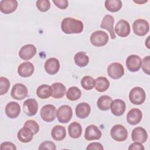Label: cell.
Segmentation results:
<instances>
[{
    "mask_svg": "<svg viewBox=\"0 0 150 150\" xmlns=\"http://www.w3.org/2000/svg\"><path fill=\"white\" fill-rule=\"evenodd\" d=\"M141 66L142 68L143 71L148 75L150 74V57L147 56L145 57L142 61Z\"/></svg>",
    "mask_w": 150,
    "mask_h": 150,
    "instance_id": "cell-38",
    "label": "cell"
},
{
    "mask_svg": "<svg viewBox=\"0 0 150 150\" xmlns=\"http://www.w3.org/2000/svg\"><path fill=\"white\" fill-rule=\"evenodd\" d=\"M81 96V90L76 86L70 87L66 93V97L70 101H76L79 100Z\"/></svg>",
    "mask_w": 150,
    "mask_h": 150,
    "instance_id": "cell-33",
    "label": "cell"
},
{
    "mask_svg": "<svg viewBox=\"0 0 150 150\" xmlns=\"http://www.w3.org/2000/svg\"><path fill=\"white\" fill-rule=\"evenodd\" d=\"M52 87L47 84L39 86L36 90L37 96L41 99H47L52 95Z\"/></svg>",
    "mask_w": 150,
    "mask_h": 150,
    "instance_id": "cell-30",
    "label": "cell"
},
{
    "mask_svg": "<svg viewBox=\"0 0 150 150\" xmlns=\"http://www.w3.org/2000/svg\"><path fill=\"white\" fill-rule=\"evenodd\" d=\"M36 47L32 44H28L22 46L19 52V56L24 60H29L32 59L36 54Z\"/></svg>",
    "mask_w": 150,
    "mask_h": 150,
    "instance_id": "cell-14",
    "label": "cell"
},
{
    "mask_svg": "<svg viewBox=\"0 0 150 150\" xmlns=\"http://www.w3.org/2000/svg\"><path fill=\"white\" fill-rule=\"evenodd\" d=\"M44 67L47 73L53 75L59 71L60 69V63L59 60L56 58L51 57L46 60Z\"/></svg>",
    "mask_w": 150,
    "mask_h": 150,
    "instance_id": "cell-16",
    "label": "cell"
},
{
    "mask_svg": "<svg viewBox=\"0 0 150 150\" xmlns=\"http://www.w3.org/2000/svg\"><path fill=\"white\" fill-rule=\"evenodd\" d=\"M122 5L120 0H106L105 1V8L111 12H116L120 11Z\"/></svg>",
    "mask_w": 150,
    "mask_h": 150,
    "instance_id": "cell-32",
    "label": "cell"
},
{
    "mask_svg": "<svg viewBox=\"0 0 150 150\" xmlns=\"http://www.w3.org/2000/svg\"><path fill=\"white\" fill-rule=\"evenodd\" d=\"M83 23L81 21L73 18H66L61 23V29L66 34L80 33L83 30Z\"/></svg>",
    "mask_w": 150,
    "mask_h": 150,
    "instance_id": "cell-1",
    "label": "cell"
},
{
    "mask_svg": "<svg viewBox=\"0 0 150 150\" xmlns=\"http://www.w3.org/2000/svg\"><path fill=\"white\" fill-rule=\"evenodd\" d=\"M74 63L77 66L80 67L86 66L89 62V57L86 52H79L77 53L74 57Z\"/></svg>",
    "mask_w": 150,
    "mask_h": 150,
    "instance_id": "cell-31",
    "label": "cell"
},
{
    "mask_svg": "<svg viewBox=\"0 0 150 150\" xmlns=\"http://www.w3.org/2000/svg\"><path fill=\"white\" fill-rule=\"evenodd\" d=\"M91 111L90 105L87 103H81L77 105L76 108V115L79 118L87 117Z\"/></svg>",
    "mask_w": 150,
    "mask_h": 150,
    "instance_id": "cell-25",
    "label": "cell"
},
{
    "mask_svg": "<svg viewBox=\"0 0 150 150\" xmlns=\"http://www.w3.org/2000/svg\"><path fill=\"white\" fill-rule=\"evenodd\" d=\"M36 7L40 12H46L50 8V1L48 0H39L36 1Z\"/></svg>",
    "mask_w": 150,
    "mask_h": 150,
    "instance_id": "cell-36",
    "label": "cell"
},
{
    "mask_svg": "<svg viewBox=\"0 0 150 150\" xmlns=\"http://www.w3.org/2000/svg\"><path fill=\"white\" fill-rule=\"evenodd\" d=\"M107 74L112 79H118L124 74V68L120 63H112L108 66Z\"/></svg>",
    "mask_w": 150,
    "mask_h": 150,
    "instance_id": "cell-8",
    "label": "cell"
},
{
    "mask_svg": "<svg viewBox=\"0 0 150 150\" xmlns=\"http://www.w3.org/2000/svg\"><path fill=\"white\" fill-rule=\"evenodd\" d=\"M81 85L84 89L90 90L95 86V80L91 76H84L81 80Z\"/></svg>",
    "mask_w": 150,
    "mask_h": 150,
    "instance_id": "cell-34",
    "label": "cell"
},
{
    "mask_svg": "<svg viewBox=\"0 0 150 150\" xmlns=\"http://www.w3.org/2000/svg\"><path fill=\"white\" fill-rule=\"evenodd\" d=\"M125 64L129 71L131 72H135L138 71L140 69L142 64V60L139 56L131 54L127 58Z\"/></svg>",
    "mask_w": 150,
    "mask_h": 150,
    "instance_id": "cell-10",
    "label": "cell"
},
{
    "mask_svg": "<svg viewBox=\"0 0 150 150\" xmlns=\"http://www.w3.org/2000/svg\"><path fill=\"white\" fill-rule=\"evenodd\" d=\"M56 113V108L52 104L45 105L40 110L42 119L47 122H52L55 120Z\"/></svg>",
    "mask_w": 150,
    "mask_h": 150,
    "instance_id": "cell-7",
    "label": "cell"
},
{
    "mask_svg": "<svg viewBox=\"0 0 150 150\" xmlns=\"http://www.w3.org/2000/svg\"><path fill=\"white\" fill-rule=\"evenodd\" d=\"M51 135L53 139L56 141H62L64 139L66 136V131L63 126L57 125L52 129Z\"/></svg>",
    "mask_w": 150,
    "mask_h": 150,
    "instance_id": "cell-26",
    "label": "cell"
},
{
    "mask_svg": "<svg viewBox=\"0 0 150 150\" xmlns=\"http://www.w3.org/2000/svg\"><path fill=\"white\" fill-rule=\"evenodd\" d=\"M110 108L111 112L115 116H121L122 115L126 108L125 103L120 99H115L112 101Z\"/></svg>",
    "mask_w": 150,
    "mask_h": 150,
    "instance_id": "cell-18",
    "label": "cell"
},
{
    "mask_svg": "<svg viewBox=\"0 0 150 150\" xmlns=\"http://www.w3.org/2000/svg\"><path fill=\"white\" fill-rule=\"evenodd\" d=\"M114 29L117 35L122 38L128 36L131 31L129 23L124 19L120 20L116 23Z\"/></svg>",
    "mask_w": 150,
    "mask_h": 150,
    "instance_id": "cell-11",
    "label": "cell"
},
{
    "mask_svg": "<svg viewBox=\"0 0 150 150\" xmlns=\"http://www.w3.org/2000/svg\"><path fill=\"white\" fill-rule=\"evenodd\" d=\"M18 7L16 0H2L0 2V11L5 14H9L15 11Z\"/></svg>",
    "mask_w": 150,
    "mask_h": 150,
    "instance_id": "cell-19",
    "label": "cell"
},
{
    "mask_svg": "<svg viewBox=\"0 0 150 150\" xmlns=\"http://www.w3.org/2000/svg\"><path fill=\"white\" fill-rule=\"evenodd\" d=\"M11 95L15 100H23L28 95V88L22 83H16L12 87Z\"/></svg>",
    "mask_w": 150,
    "mask_h": 150,
    "instance_id": "cell-9",
    "label": "cell"
},
{
    "mask_svg": "<svg viewBox=\"0 0 150 150\" xmlns=\"http://www.w3.org/2000/svg\"><path fill=\"white\" fill-rule=\"evenodd\" d=\"M114 19L113 16L110 15H106L103 18L100 25L101 28L105 29L109 32L112 39H114L116 38L114 31Z\"/></svg>",
    "mask_w": 150,
    "mask_h": 150,
    "instance_id": "cell-15",
    "label": "cell"
},
{
    "mask_svg": "<svg viewBox=\"0 0 150 150\" xmlns=\"http://www.w3.org/2000/svg\"><path fill=\"white\" fill-rule=\"evenodd\" d=\"M56 149L54 143L52 141H46L43 142L39 145L38 149H52L55 150Z\"/></svg>",
    "mask_w": 150,
    "mask_h": 150,
    "instance_id": "cell-39",
    "label": "cell"
},
{
    "mask_svg": "<svg viewBox=\"0 0 150 150\" xmlns=\"http://www.w3.org/2000/svg\"><path fill=\"white\" fill-rule=\"evenodd\" d=\"M110 134L112 138L118 142L124 141L128 137L127 129L121 124L114 125L111 129Z\"/></svg>",
    "mask_w": 150,
    "mask_h": 150,
    "instance_id": "cell-4",
    "label": "cell"
},
{
    "mask_svg": "<svg viewBox=\"0 0 150 150\" xmlns=\"http://www.w3.org/2000/svg\"><path fill=\"white\" fill-rule=\"evenodd\" d=\"M72 115V108L68 105H63L59 107L56 113L57 120L61 123L68 122L71 119Z\"/></svg>",
    "mask_w": 150,
    "mask_h": 150,
    "instance_id": "cell-5",
    "label": "cell"
},
{
    "mask_svg": "<svg viewBox=\"0 0 150 150\" xmlns=\"http://www.w3.org/2000/svg\"><path fill=\"white\" fill-rule=\"evenodd\" d=\"M112 98L110 96L104 95L99 97L97 101V105L102 111H107L110 108Z\"/></svg>",
    "mask_w": 150,
    "mask_h": 150,
    "instance_id": "cell-29",
    "label": "cell"
},
{
    "mask_svg": "<svg viewBox=\"0 0 150 150\" xmlns=\"http://www.w3.org/2000/svg\"><path fill=\"white\" fill-rule=\"evenodd\" d=\"M146 98L145 92L140 87H135L132 88L129 94V99L131 103L135 105H141Z\"/></svg>",
    "mask_w": 150,
    "mask_h": 150,
    "instance_id": "cell-2",
    "label": "cell"
},
{
    "mask_svg": "<svg viewBox=\"0 0 150 150\" xmlns=\"http://www.w3.org/2000/svg\"><path fill=\"white\" fill-rule=\"evenodd\" d=\"M34 72V66L29 62L21 63L18 67V73L22 77H28L32 75Z\"/></svg>",
    "mask_w": 150,
    "mask_h": 150,
    "instance_id": "cell-22",
    "label": "cell"
},
{
    "mask_svg": "<svg viewBox=\"0 0 150 150\" xmlns=\"http://www.w3.org/2000/svg\"><path fill=\"white\" fill-rule=\"evenodd\" d=\"M132 140L134 142L139 143H144L146 142L148 138V134L146 130L141 127L135 128L131 134Z\"/></svg>",
    "mask_w": 150,
    "mask_h": 150,
    "instance_id": "cell-17",
    "label": "cell"
},
{
    "mask_svg": "<svg viewBox=\"0 0 150 150\" xmlns=\"http://www.w3.org/2000/svg\"><path fill=\"white\" fill-rule=\"evenodd\" d=\"M149 36H148V38H147V39H146V42H145V43H148V41H149ZM146 47H147V48H148V49H149L150 47H149V46L148 45H146Z\"/></svg>",
    "mask_w": 150,
    "mask_h": 150,
    "instance_id": "cell-44",
    "label": "cell"
},
{
    "mask_svg": "<svg viewBox=\"0 0 150 150\" xmlns=\"http://www.w3.org/2000/svg\"><path fill=\"white\" fill-rule=\"evenodd\" d=\"M10 87L9 80L5 77H0V95L2 96L6 94Z\"/></svg>",
    "mask_w": 150,
    "mask_h": 150,
    "instance_id": "cell-35",
    "label": "cell"
},
{
    "mask_svg": "<svg viewBox=\"0 0 150 150\" xmlns=\"http://www.w3.org/2000/svg\"><path fill=\"white\" fill-rule=\"evenodd\" d=\"M54 5L61 9H64L67 8L69 3L67 0H53Z\"/></svg>",
    "mask_w": 150,
    "mask_h": 150,
    "instance_id": "cell-40",
    "label": "cell"
},
{
    "mask_svg": "<svg viewBox=\"0 0 150 150\" xmlns=\"http://www.w3.org/2000/svg\"><path fill=\"white\" fill-rule=\"evenodd\" d=\"M134 33L140 36H145L149 31V25L148 22L143 19L135 20L132 24Z\"/></svg>",
    "mask_w": 150,
    "mask_h": 150,
    "instance_id": "cell-6",
    "label": "cell"
},
{
    "mask_svg": "<svg viewBox=\"0 0 150 150\" xmlns=\"http://www.w3.org/2000/svg\"><path fill=\"white\" fill-rule=\"evenodd\" d=\"M142 118L141 111L138 108H132L129 111L127 115V121L128 124L135 125L139 123Z\"/></svg>",
    "mask_w": 150,
    "mask_h": 150,
    "instance_id": "cell-20",
    "label": "cell"
},
{
    "mask_svg": "<svg viewBox=\"0 0 150 150\" xmlns=\"http://www.w3.org/2000/svg\"><path fill=\"white\" fill-rule=\"evenodd\" d=\"M51 96L54 98H61L64 97L66 92V87L62 83H54L52 86Z\"/></svg>",
    "mask_w": 150,
    "mask_h": 150,
    "instance_id": "cell-24",
    "label": "cell"
},
{
    "mask_svg": "<svg viewBox=\"0 0 150 150\" xmlns=\"http://www.w3.org/2000/svg\"><path fill=\"white\" fill-rule=\"evenodd\" d=\"M144 149L145 148L141 143L136 142H134V143L131 144L128 148L129 150H144Z\"/></svg>",
    "mask_w": 150,
    "mask_h": 150,
    "instance_id": "cell-43",
    "label": "cell"
},
{
    "mask_svg": "<svg viewBox=\"0 0 150 150\" xmlns=\"http://www.w3.org/2000/svg\"><path fill=\"white\" fill-rule=\"evenodd\" d=\"M23 126L29 128L33 131L34 134H36L39 131V124L35 121L32 120H27L24 124Z\"/></svg>",
    "mask_w": 150,
    "mask_h": 150,
    "instance_id": "cell-37",
    "label": "cell"
},
{
    "mask_svg": "<svg viewBox=\"0 0 150 150\" xmlns=\"http://www.w3.org/2000/svg\"><path fill=\"white\" fill-rule=\"evenodd\" d=\"M1 150H6V149H11V150H16V147L15 144L10 142H4L1 144Z\"/></svg>",
    "mask_w": 150,
    "mask_h": 150,
    "instance_id": "cell-41",
    "label": "cell"
},
{
    "mask_svg": "<svg viewBox=\"0 0 150 150\" xmlns=\"http://www.w3.org/2000/svg\"><path fill=\"white\" fill-rule=\"evenodd\" d=\"M95 88L98 92H104L110 87V81L105 77H98L95 80Z\"/></svg>",
    "mask_w": 150,
    "mask_h": 150,
    "instance_id": "cell-28",
    "label": "cell"
},
{
    "mask_svg": "<svg viewBox=\"0 0 150 150\" xmlns=\"http://www.w3.org/2000/svg\"><path fill=\"white\" fill-rule=\"evenodd\" d=\"M68 132L70 137L72 138H79L82 133V127L81 125L77 122H73L68 127Z\"/></svg>",
    "mask_w": 150,
    "mask_h": 150,
    "instance_id": "cell-27",
    "label": "cell"
},
{
    "mask_svg": "<svg viewBox=\"0 0 150 150\" xmlns=\"http://www.w3.org/2000/svg\"><path fill=\"white\" fill-rule=\"evenodd\" d=\"M102 135L101 131L95 125H90L86 128L84 138L87 141L99 139Z\"/></svg>",
    "mask_w": 150,
    "mask_h": 150,
    "instance_id": "cell-13",
    "label": "cell"
},
{
    "mask_svg": "<svg viewBox=\"0 0 150 150\" xmlns=\"http://www.w3.org/2000/svg\"><path fill=\"white\" fill-rule=\"evenodd\" d=\"M108 34L103 30H97L92 33L90 40L91 43L97 47H101L105 45L108 42Z\"/></svg>",
    "mask_w": 150,
    "mask_h": 150,
    "instance_id": "cell-3",
    "label": "cell"
},
{
    "mask_svg": "<svg viewBox=\"0 0 150 150\" xmlns=\"http://www.w3.org/2000/svg\"><path fill=\"white\" fill-rule=\"evenodd\" d=\"M33 135L34 133L29 128L23 126V127L18 131L17 137L21 142L28 143L32 140Z\"/></svg>",
    "mask_w": 150,
    "mask_h": 150,
    "instance_id": "cell-23",
    "label": "cell"
},
{
    "mask_svg": "<svg viewBox=\"0 0 150 150\" xmlns=\"http://www.w3.org/2000/svg\"><path fill=\"white\" fill-rule=\"evenodd\" d=\"M23 110L28 116L35 115L38 110V104L34 98H28L23 104Z\"/></svg>",
    "mask_w": 150,
    "mask_h": 150,
    "instance_id": "cell-12",
    "label": "cell"
},
{
    "mask_svg": "<svg viewBox=\"0 0 150 150\" xmlns=\"http://www.w3.org/2000/svg\"><path fill=\"white\" fill-rule=\"evenodd\" d=\"M86 149L87 150H93V149H97V150H103L104 148L101 144L99 142H92L88 145Z\"/></svg>",
    "mask_w": 150,
    "mask_h": 150,
    "instance_id": "cell-42",
    "label": "cell"
},
{
    "mask_svg": "<svg viewBox=\"0 0 150 150\" xmlns=\"http://www.w3.org/2000/svg\"><path fill=\"white\" fill-rule=\"evenodd\" d=\"M21 112L20 105L15 101L8 103L5 107V114L10 118H16Z\"/></svg>",
    "mask_w": 150,
    "mask_h": 150,
    "instance_id": "cell-21",
    "label": "cell"
}]
</instances>
